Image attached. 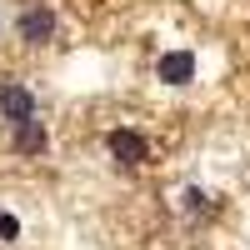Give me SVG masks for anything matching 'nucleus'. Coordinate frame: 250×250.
I'll return each instance as SVG.
<instances>
[{"label":"nucleus","mask_w":250,"mask_h":250,"mask_svg":"<svg viewBox=\"0 0 250 250\" xmlns=\"http://www.w3.org/2000/svg\"><path fill=\"white\" fill-rule=\"evenodd\" d=\"M55 10H45V5H30L25 15H20V40L25 45H45V40H55Z\"/></svg>","instance_id":"2"},{"label":"nucleus","mask_w":250,"mask_h":250,"mask_svg":"<svg viewBox=\"0 0 250 250\" xmlns=\"http://www.w3.org/2000/svg\"><path fill=\"white\" fill-rule=\"evenodd\" d=\"M105 145H110V155H115L120 165H145V160H150V145H145L140 130H110Z\"/></svg>","instance_id":"1"},{"label":"nucleus","mask_w":250,"mask_h":250,"mask_svg":"<svg viewBox=\"0 0 250 250\" xmlns=\"http://www.w3.org/2000/svg\"><path fill=\"white\" fill-rule=\"evenodd\" d=\"M0 115H5L10 125L35 120V95H30L25 85H15V80H5V85H0Z\"/></svg>","instance_id":"3"},{"label":"nucleus","mask_w":250,"mask_h":250,"mask_svg":"<svg viewBox=\"0 0 250 250\" xmlns=\"http://www.w3.org/2000/svg\"><path fill=\"white\" fill-rule=\"evenodd\" d=\"M160 80H165V85H190V80H195V55L190 50L160 55Z\"/></svg>","instance_id":"4"},{"label":"nucleus","mask_w":250,"mask_h":250,"mask_svg":"<svg viewBox=\"0 0 250 250\" xmlns=\"http://www.w3.org/2000/svg\"><path fill=\"white\" fill-rule=\"evenodd\" d=\"M15 150L20 155H40V150H45V145H50V130H45V120H20L15 125Z\"/></svg>","instance_id":"5"},{"label":"nucleus","mask_w":250,"mask_h":250,"mask_svg":"<svg viewBox=\"0 0 250 250\" xmlns=\"http://www.w3.org/2000/svg\"><path fill=\"white\" fill-rule=\"evenodd\" d=\"M20 235V220L15 215H0V240H15Z\"/></svg>","instance_id":"6"}]
</instances>
